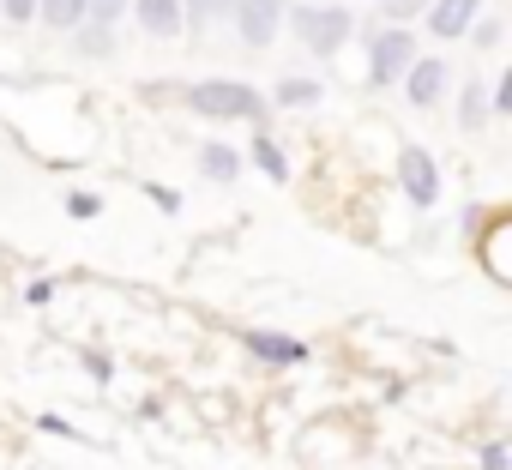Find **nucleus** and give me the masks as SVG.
Instances as JSON below:
<instances>
[{
    "label": "nucleus",
    "mask_w": 512,
    "mask_h": 470,
    "mask_svg": "<svg viewBox=\"0 0 512 470\" xmlns=\"http://www.w3.org/2000/svg\"><path fill=\"white\" fill-rule=\"evenodd\" d=\"M187 103H193V115H205V121H260V91L253 85H241V79H205V85H193L187 91Z\"/></svg>",
    "instance_id": "f257e3e1"
},
{
    "label": "nucleus",
    "mask_w": 512,
    "mask_h": 470,
    "mask_svg": "<svg viewBox=\"0 0 512 470\" xmlns=\"http://www.w3.org/2000/svg\"><path fill=\"white\" fill-rule=\"evenodd\" d=\"M290 25H296V37L314 49V55H338L344 43H350V13L344 7H296V13H284Z\"/></svg>",
    "instance_id": "f03ea898"
},
{
    "label": "nucleus",
    "mask_w": 512,
    "mask_h": 470,
    "mask_svg": "<svg viewBox=\"0 0 512 470\" xmlns=\"http://www.w3.org/2000/svg\"><path fill=\"white\" fill-rule=\"evenodd\" d=\"M416 61V37L410 31H374V43H368V85H398L404 79V67Z\"/></svg>",
    "instance_id": "7ed1b4c3"
},
{
    "label": "nucleus",
    "mask_w": 512,
    "mask_h": 470,
    "mask_svg": "<svg viewBox=\"0 0 512 470\" xmlns=\"http://www.w3.org/2000/svg\"><path fill=\"white\" fill-rule=\"evenodd\" d=\"M235 7V25H241V43L247 49H272V37L284 31V0H229Z\"/></svg>",
    "instance_id": "20e7f679"
},
{
    "label": "nucleus",
    "mask_w": 512,
    "mask_h": 470,
    "mask_svg": "<svg viewBox=\"0 0 512 470\" xmlns=\"http://www.w3.org/2000/svg\"><path fill=\"white\" fill-rule=\"evenodd\" d=\"M398 181H404L410 205H422V211L440 199V169H434V157H428L422 145H404V151H398Z\"/></svg>",
    "instance_id": "39448f33"
},
{
    "label": "nucleus",
    "mask_w": 512,
    "mask_h": 470,
    "mask_svg": "<svg viewBox=\"0 0 512 470\" xmlns=\"http://www.w3.org/2000/svg\"><path fill=\"white\" fill-rule=\"evenodd\" d=\"M440 91H446V61L416 55V61L404 67V97H410L416 109H428V103H440Z\"/></svg>",
    "instance_id": "423d86ee"
},
{
    "label": "nucleus",
    "mask_w": 512,
    "mask_h": 470,
    "mask_svg": "<svg viewBox=\"0 0 512 470\" xmlns=\"http://www.w3.org/2000/svg\"><path fill=\"white\" fill-rule=\"evenodd\" d=\"M247 350L260 356V362H272V368L308 362V344H302V338H284V332H247Z\"/></svg>",
    "instance_id": "0eeeda50"
},
{
    "label": "nucleus",
    "mask_w": 512,
    "mask_h": 470,
    "mask_svg": "<svg viewBox=\"0 0 512 470\" xmlns=\"http://www.w3.org/2000/svg\"><path fill=\"white\" fill-rule=\"evenodd\" d=\"M476 13H482V0H434V7H428V31L452 43V37H464V31H470V19H476Z\"/></svg>",
    "instance_id": "6e6552de"
},
{
    "label": "nucleus",
    "mask_w": 512,
    "mask_h": 470,
    "mask_svg": "<svg viewBox=\"0 0 512 470\" xmlns=\"http://www.w3.org/2000/svg\"><path fill=\"white\" fill-rule=\"evenodd\" d=\"M133 13L151 37H175L181 31V0H133Z\"/></svg>",
    "instance_id": "1a4fd4ad"
},
{
    "label": "nucleus",
    "mask_w": 512,
    "mask_h": 470,
    "mask_svg": "<svg viewBox=\"0 0 512 470\" xmlns=\"http://www.w3.org/2000/svg\"><path fill=\"white\" fill-rule=\"evenodd\" d=\"M199 169H205L211 181H235V175H241V157H235L229 145H217V139H211V145L199 151Z\"/></svg>",
    "instance_id": "9d476101"
},
{
    "label": "nucleus",
    "mask_w": 512,
    "mask_h": 470,
    "mask_svg": "<svg viewBox=\"0 0 512 470\" xmlns=\"http://www.w3.org/2000/svg\"><path fill=\"white\" fill-rule=\"evenodd\" d=\"M37 13L55 25V31H73L85 19V0H37Z\"/></svg>",
    "instance_id": "9b49d317"
},
{
    "label": "nucleus",
    "mask_w": 512,
    "mask_h": 470,
    "mask_svg": "<svg viewBox=\"0 0 512 470\" xmlns=\"http://www.w3.org/2000/svg\"><path fill=\"white\" fill-rule=\"evenodd\" d=\"M278 103H290V109L320 103V79H284V85H278Z\"/></svg>",
    "instance_id": "f8f14e48"
},
{
    "label": "nucleus",
    "mask_w": 512,
    "mask_h": 470,
    "mask_svg": "<svg viewBox=\"0 0 512 470\" xmlns=\"http://www.w3.org/2000/svg\"><path fill=\"white\" fill-rule=\"evenodd\" d=\"M253 163H260L272 181H284V175H290V163H284V151H278L272 139H253Z\"/></svg>",
    "instance_id": "ddd939ff"
},
{
    "label": "nucleus",
    "mask_w": 512,
    "mask_h": 470,
    "mask_svg": "<svg viewBox=\"0 0 512 470\" xmlns=\"http://www.w3.org/2000/svg\"><path fill=\"white\" fill-rule=\"evenodd\" d=\"M223 7H229V0H181V25H193V31H199V25H211Z\"/></svg>",
    "instance_id": "4468645a"
},
{
    "label": "nucleus",
    "mask_w": 512,
    "mask_h": 470,
    "mask_svg": "<svg viewBox=\"0 0 512 470\" xmlns=\"http://www.w3.org/2000/svg\"><path fill=\"white\" fill-rule=\"evenodd\" d=\"M458 121H464V127H482V121H488V97H482V85H464V103H458Z\"/></svg>",
    "instance_id": "2eb2a0df"
},
{
    "label": "nucleus",
    "mask_w": 512,
    "mask_h": 470,
    "mask_svg": "<svg viewBox=\"0 0 512 470\" xmlns=\"http://www.w3.org/2000/svg\"><path fill=\"white\" fill-rule=\"evenodd\" d=\"M121 7H127V0H85V13H91L97 25H115V19H121Z\"/></svg>",
    "instance_id": "dca6fc26"
},
{
    "label": "nucleus",
    "mask_w": 512,
    "mask_h": 470,
    "mask_svg": "<svg viewBox=\"0 0 512 470\" xmlns=\"http://www.w3.org/2000/svg\"><path fill=\"white\" fill-rule=\"evenodd\" d=\"M97 211H103L97 193H73V199H67V217H97Z\"/></svg>",
    "instance_id": "f3484780"
},
{
    "label": "nucleus",
    "mask_w": 512,
    "mask_h": 470,
    "mask_svg": "<svg viewBox=\"0 0 512 470\" xmlns=\"http://www.w3.org/2000/svg\"><path fill=\"white\" fill-rule=\"evenodd\" d=\"M0 7H7V19H13V25H31V13H37V0H0Z\"/></svg>",
    "instance_id": "a211bd4d"
},
{
    "label": "nucleus",
    "mask_w": 512,
    "mask_h": 470,
    "mask_svg": "<svg viewBox=\"0 0 512 470\" xmlns=\"http://www.w3.org/2000/svg\"><path fill=\"white\" fill-rule=\"evenodd\" d=\"M470 25H476V43H482V49L500 43V19H470Z\"/></svg>",
    "instance_id": "6ab92c4d"
},
{
    "label": "nucleus",
    "mask_w": 512,
    "mask_h": 470,
    "mask_svg": "<svg viewBox=\"0 0 512 470\" xmlns=\"http://www.w3.org/2000/svg\"><path fill=\"white\" fill-rule=\"evenodd\" d=\"M49 296H55V284H49V278H37V284H31V290H25V302H31V308H43V302H49Z\"/></svg>",
    "instance_id": "aec40b11"
},
{
    "label": "nucleus",
    "mask_w": 512,
    "mask_h": 470,
    "mask_svg": "<svg viewBox=\"0 0 512 470\" xmlns=\"http://www.w3.org/2000/svg\"><path fill=\"white\" fill-rule=\"evenodd\" d=\"M151 199H157L163 211H181V193H175V187H151Z\"/></svg>",
    "instance_id": "412c9836"
},
{
    "label": "nucleus",
    "mask_w": 512,
    "mask_h": 470,
    "mask_svg": "<svg viewBox=\"0 0 512 470\" xmlns=\"http://www.w3.org/2000/svg\"><path fill=\"white\" fill-rule=\"evenodd\" d=\"M37 428H49V434H73V440H79V428H73V422H61V416H37Z\"/></svg>",
    "instance_id": "4be33fe9"
},
{
    "label": "nucleus",
    "mask_w": 512,
    "mask_h": 470,
    "mask_svg": "<svg viewBox=\"0 0 512 470\" xmlns=\"http://www.w3.org/2000/svg\"><path fill=\"white\" fill-rule=\"evenodd\" d=\"M386 13L392 19H410V13H422V0H386Z\"/></svg>",
    "instance_id": "5701e85b"
},
{
    "label": "nucleus",
    "mask_w": 512,
    "mask_h": 470,
    "mask_svg": "<svg viewBox=\"0 0 512 470\" xmlns=\"http://www.w3.org/2000/svg\"><path fill=\"white\" fill-rule=\"evenodd\" d=\"M85 368H91V380H109L115 368H109V356H85Z\"/></svg>",
    "instance_id": "b1692460"
},
{
    "label": "nucleus",
    "mask_w": 512,
    "mask_h": 470,
    "mask_svg": "<svg viewBox=\"0 0 512 470\" xmlns=\"http://www.w3.org/2000/svg\"><path fill=\"white\" fill-rule=\"evenodd\" d=\"M482 470H506V446H488L482 452Z\"/></svg>",
    "instance_id": "393cba45"
}]
</instances>
